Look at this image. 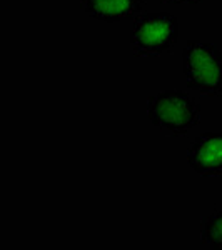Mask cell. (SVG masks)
<instances>
[{"label": "cell", "instance_id": "obj_1", "mask_svg": "<svg viewBox=\"0 0 222 250\" xmlns=\"http://www.w3.org/2000/svg\"><path fill=\"white\" fill-rule=\"evenodd\" d=\"M151 124L165 135L184 137L200 122V104L184 90H164L147 102Z\"/></svg>", "mask_w": 222, "mask_h": 250}, {"label": "cell", "instance_id": "obj_2", "mask_svg": "<svg viewBox=\"0 0 222 250\" xmlns=\"http://www.w3.org/2000/svg\"><path fill=\"white\" fill-rule=\"evenodd\" d=\"M185 83L204 97H222V54L214 43L189 40L182 52Z\"/></svg>", "mask_w": 222, "mask_h": 250}, {"label": "cell", "instance_id": "obj_3", "mask_svg": "<svg viewBox=\"0 0 222 250\" xmlns=\"http://www.w3.org/2000/svg\"><path fill=\"white\" fill-rule=\"evenodd\" d=\"M179 20L169 12L140 14L131 30V45L137 57H157L174 48Z\"/></svg>", "mask_w": 222, "mask_h": 250}, {"label": "cell", "instance_id": "obj_4", "mask_svg": "<svg viewBox=\"0 0 222 250\" xmlns=\"http://www.w3.org/2000/svg\"><path fill=\"white\" fill-rule=\"evenodd\" d=\"M189 165L202 177L222 173V132H204L187 152Z\"/></svg>", "mask_w": 222, "mask_h": 250}, {"label": "cell", "instance_id": "obj_5", "mask_svg": "<svg viewBox=\"0 0 222 250\" xmlns=\"http://www.w3.org/2000/svg\"><path fill=\"white\" fill-rule=\"evenodd\" d=\"M145 3L147 0H80V9L92 19L115 23L137 19Z\"/></svg>", "mask_w": 222, "mask_h": 250}, {"label": "cell", "instance_id": "obj_6", "mask_svg": "<svg viewBox=\"0 0 222 250\" xmlns=\"http://www.w3.org/2000/svg\"><path fill=\"white\" fill-rule=\"evenodd\" d=\"M200 239L214 250H222V210L205 217L200 227Z\"/></svg>", "mask_w": 222, "mask_h": 250}, {"label": "cell", "instance_id": "obj_7", "mask_svg": "<svg viewBox=\"0 0 222 250\" xmlns=\"http://www.w3.org/2000/svg\"><path fill=\"white\" fill-rule=\"evenodd\" d=\"M164 3H199L202 0H162Z\"/></svg>", "mask_w": 222, "mask_h": 250}, {"label": "cell", "instance_id": "obj_8", "mask_svg": "<svg viewBox=\"0 0 222 250\" xmlns=\"http://www.w3.org/2000/svg\"><path fill=\"white\" fill-rule=\"evenodd\" d=\"M221 188H222V173H221Z\"/></svg>", "mask_w": 222, "mask_h": 250}]
</instances>
